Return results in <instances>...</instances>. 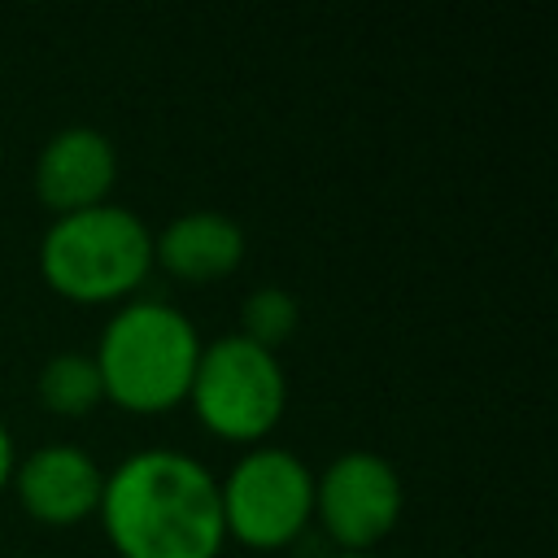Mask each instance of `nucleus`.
<instances>
[{
    "mask_svg": "<svg viewBox=\"0 0 558 558\" xmlns=\"http://www.w3.org/2000/svg\"><path fill=\"white\" fill-rule=\"evenodd\" d=\"M336 558H371V554H336Z\"/></svg>",
    "mask_w": 558,
    "mask_h": 558,
    "instance_id": "13",
    "label": "nucleus"
},
{
    "mask_svg": "<svg viewBox=\"0 0 558 558\" xmlns=\"http://www.w3.org/2000/svg\"><path fill=\"white\" fill-rule=\"evenodd\" d=\"M314 510L344 554H366L379 536L392 532L401 514V480L379 453L349 449L318 475Z\"/></svg>",
    "mask_w": 558,
    "mask_h": 558,
    "instance_id": "6",
    "label": "nucleus"
},
{
    "mask_svg": "<svg viewBox=\"0 0 558 558\" xmlns=\"http://www.w3.org/2000/svg\"><path fill=\"white\" fill-rule=\"evenodd\" d=\"M113 174H118L113 144L96 126H65L44 144L35 161V192L61 218L74 209L105 205Z\"/></svg>",
    "mask_w": 558,
    "mask_h": 558,
    "instance_id": "7",
    "label": "nucleus"
},
{
    "mask_svg": "<svg viewBox=\"0 0 558 558\" xmlns=\"http://www.w3.org/2000/svg\"><path fill=\"white\" fill-rule=\"evenodd\" d=\"M153 266L148 227L122 205H92L61 214L39 244L44 279L70 301H113Z\"/></svg>",
    "mask_w": 558,
    "mask_h": 558,
    "instance_id": "3",
    "label": "nucleus"
},
{
    "mask_svg": "<svg viewBox=\"0 0 558 558\" xmlns=\"http://www.w3.org/2000/svg\"><path fill=\"white\" fill-rule=\"evenodd\" d=\"M201 340L196 327L161 301H135L118 310L100 336L96 371L105 397L126 410H170L187 397L196 375Z\"/></svg>",
    "mask_w": 558,
    "mask_h": 558,
    "instance_id": "2",
    "label": "nucleus"
},
{
    "mask_svg": "<svg viewBox=\"0 0 558 558\" xmlns=\"http://www.w3.org/2000/svg\"><path fill=\"white\" fill-rule=\"evenodd\" d=\"M218 501L227 536L253 549H279L301 536L314 514V475L288 449H253L231 466L227 484H218Z\"/></svg>",
    "mask_w": 558,
    "mask_h": 558,
    "instance_id": "5",
    "label": "nucleus"
},
{
    "mask_svg": "<svg viewBox=\"0 0 558 558\" xmlns=\"http://www.w3.org/2000/svg\"><path fill=\"white\" fill-rule=\"evenodd\" d=\"M153 257L187 283H209L222 279L240 266L244 257V231L214 209H192L183 218H174L157 240H153Z\"/></svg>",
    "mask_w": 558,
    "mask_h": 558,
    "instance_id": "9",
    "label": "nucleus"
},
{
    "mask_svg": "<svg viewBox=\"0 0 558 558\" xmlns=\"http://www.w3.org/2000/svg\"><path fill=\"white\" fill-rule=\"evenodd\" d=\"M39 397L52 414H87L100 397H105V384H100V371H96V357H83V353H57L48 357V366L39 371Z\"/></svg>",
    "mask_w": 558,
    "mask_h": 558,
    "instance_id": "10",
    "label": "nucleus"
},
{
    "mask_svg": "<svg viewBox=\"0 0 558 558\" xmlns=\"http://www.w3.org/2000/svg\"><path fill=\"white\" fill-rule=\"evenodd\" d=\"M296 318H301V310H296L292 292H283V288H257L240 305V336L275 353V344H283L296 331Z\"/></svg>",
    "mask_w": 558,
    "mask_h": 558,
    "instance_id": "11",
    "label": "nucleus"
},
{
    "mask_svg": "<svg viewBox=\"0 0 558 558\" xmlns=\"http://www.w3.org/2000/svg\"><path fill=\"white\" fill-rule=\"evenodd\" d=\"M9 475H13V440H9V432L0 427V488H4Z\"/></svg>",
    "mask_w": 558,
    "mask_h": 558,
    "instance_id": "12",
    "label": "nucleus"
},
{
    "mask_svg": "<svg viewBox=\"0 0 558 558\" xmlns=\"http://www.w3.org/2000/svg\"><path fill=\"white\" fill-rule=\"evenodd\" d=\"M105 475L78 445H44L17 466V501L39 523H78L100 506Z\"/></svg>",
    "mask_w": 558,
    "mask_h": 558,
    "instance_id": "8",
    "label": "nucleus"
},
{
    "mask_svg": "<svg viewBox=\"0 0 558 558\" xmlns=\"http://www.w3.org/2000/svg\"><path fill=\"white\" fill-rule=\"evenodd\" d=\"M96 510L122 558H218L227 541L218 480L174 449L118 462Z\"/></svg>",
    "mask_w": 558,
    "mask_h": 558,
    "instance_id": "1",
    "label": "nucleus"
},
{
    "mask_svg": "<svg viewBox=\"0 0 558 558\" xmlns=\"http://www.w3.org/2000/svg\"><path fill=\"white\" fill-rule=\"evenodd\" d=\"M187 397L196 405V418L214 436L257 440L279 423L288 384H283L279 357L235 331L201 349Z\"/></svg>",
    "mask_w": 558,
    "mask_h": 558,
    "instance_id": "4",
    "label": "nucleus"
}]
</instances>
